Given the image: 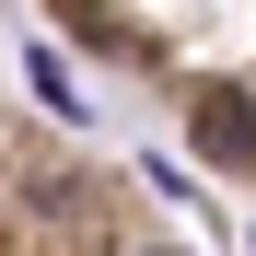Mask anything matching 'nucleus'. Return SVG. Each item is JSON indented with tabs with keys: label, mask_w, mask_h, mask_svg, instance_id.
<instances>
[{
	"label": "nucleus",
	"mask_w": 256,
	"mask_h": 256,
	"mask_svg": "<svg viewBox=\"0 0 256 256\" xmlns=\"http://www.w3.org/2000/svg\"><path fill=\"white\" fill-rule=\"evenodd\" d=\"M70 58L140 94L222 186L256 198V0H35Z\"/></svg>",
	"instance_id": "obj_1"
},
{
	"label": "nucleus",
	"mask_w": 256,
	"mask_h": 256,
	"mask_svg": "<svg viewBox=\"0 0 256 256\" xmlns=\"http://www.w3.org/2000/svg\"><path fill=\"white\" fill-rule=\"evenodd\" d=\"M0 256H198L116 152L0 105Z\"/></svg>",
	"instance_id": "obj_2"
}]
</instances>
